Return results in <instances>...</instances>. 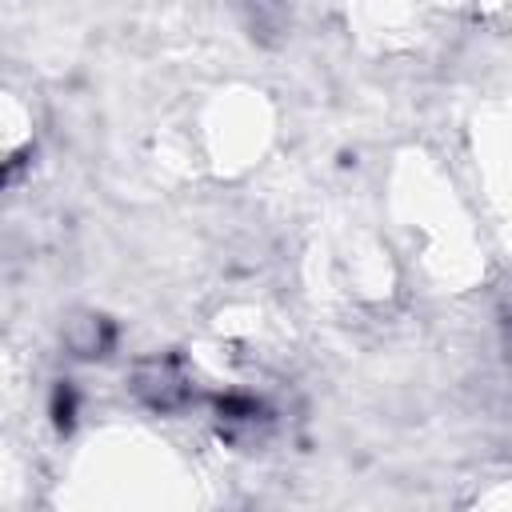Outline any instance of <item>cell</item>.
<instances>
[{"label": "cell", "instance_id": "6da1fadb", "mask_svg": "<svg viewBox=\"0 0 512 512\" xmlns=\"http://www.w3.org/2000/svg\"><path fill=\"white\" fill-rule=\"evenodd\" d=\"M136 392L152 408H176V404H184L188 384H184V376L172 360H148V364L136 368Z\"/></svg>", "mask_w": 512, "mask_h": 512}]
</instances>
